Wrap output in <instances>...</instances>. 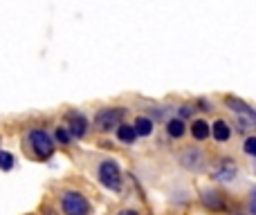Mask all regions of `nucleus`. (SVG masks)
Wrapping results in <instances>:
<instances>
[{
    "label": "nucleus",
    "mask_w": 256,
    "mask_h": 215,
    "mask_svg": "<svg viewBox=\"0 0 256 215\" xmlns=\"http://www.w3.org/2000/svg\"><path fill=\"white\" fill-rule=\"evenodd\" d=\"M132 128H135L137 137H150L155 130V121L150 117H144V114H140V117L132 121Z\"/></svg>",
    "instance_id": "10"
},
{
    "label": "nucleus",
    "mask_w": 256,
    "mask_h": 215,
    "mask_svg": "<svg viewBox=\"0 0 256 215\" xmlns=\"http://www.w3.org/2000/svg\"><path fill=\"white\" fill-rule=\"evenodd\" d=\"M252 121H254V123H256V112H254V117H252Z\"/></svg>",
    "instance_id": "24"
},
{
    "label": "nucleus",
    "mask_w": 256,
    "mask_h": 215,
    "mask_svg": "<svg viewBox=\"0 0 256 215\" xmlns=\"http://www.w3.org/2000/svg\"><path fill=\"white\" fill-rule=\"evenodd\" d=\"M198 110H204V112H207V110H212V103L207 101V99H198Z\"/></svg>",
    "instance_id": "21"
},
{
    "label": "nucleus",
    "mask_w": 256,
    "mask_h": 215,
    "mask_svg": "<svg viewBox=\"0 0 256 215\" xmlns=\"http://www.w3.org/2000/svg\"><path fill=\"white\" fill-rule=\"evenodd\" d=\"M194 106H189V103H184V106H180V108H178V117H180L182 119V121H184V119H191V117H194Z\"/></svg>",
    "instance_id": "18"
},
{
    "label": "nucleus",
    "mask_w": 256,
    "mask_h": 215,
    "mask_svg": "<svg viewBox=\"0 0 256 215\" xmlns=\"http://www.w3.org/2000/svg\"><path fill=\"white\" fill-rule=\"evenodd\" d=\"M66 121H68V130H70V135L74 137V139H84L86 135H88V117H86L84 112H76V110H70V112L66 114Z\"/></svg>",
    "instance_id": "5"
},
{
    "label": "nucleus",
    "mask_w": 256,
    "mask_h": 215,
    "mask_svg": "<svg viewBox=\"0 0 256 215\" xmlns=\"http://www.w3.org/2000/svg\"><path fill=\"white\" fill-rule=\"evenodd\" d=\"M27 141H30L32 150H34V155L40 159V162H45V159H50L54 155V148H56V141L52 139V135L45 130H40V128H36V130H30V135H27Z\"/></svg>",
    "instance_id": "2"
},
{
    "label": "nucleus",
    "mask_w": 256,
    "mask_h": 215,
    "mask_svg": "<svg viewBox=\"0 0 256 215\" xmlns=\"http://www.w3.org/2000/svg\"><path fill=\"white\" fill-rule=\"evenodd\" d=\"M236 173H238V168H236L234 159H232V157H222V159H218V162H214L212 180H216V182H232L236 177Z\"/></svg>",
    "instance_id": "6"
},
{
    "label": "nucleus",
    "mask_w": 256,
    "mask_h": 215,
    "mask_svg": "<svg viewBox=\"0 0 256 215\" xmlns=\"http://www.w3.org/2000/svg\"><path fill=\"white\" fill-rule=\"evenodd\" d=\"M250 119H252V117H245V114H243V117L236 119V128H238V132H248L250 128H254Z\"/></svg>",
    "instance_id": "17"
},
{
    "label": "nucleus",
    "mask_w": 256,
    "mask_h": 215,
    "mask_svg": "<svg viewBox=\"0 0 256 215\" xmlns=\"http://www.w3.org/2000/svg\"><path fill=\"white\" fill-rule=\"evenodd\" d=\"M16 166V159H14L12 153L7 150H0V171H12Z\"/></svg>",
    "instance_id": "15"
},
{
    "label": "nucleus",
    "mask_w": 256,
    "mask_h": 215,
    "mask_svg": "<svg viewBox=\"0 0 256 215\" xmlns=\"http://www.w3.org/2000/svg\"><path fill=\"white\" fill-rule=\"evenodd\" d=\"M212 135H214V139H216L218 144H225V141L232 137L230 123H227L225 119H216V121H214V126H212Z\"/></svg>",
    "instance_id": "11"
},
{
    "label": "nucleus",
    "mask_w": 256,
    "mask_h": 215,
    "mask_svg": "<svg viewBox=\"0 0 256 215\" xmlns=\"http://www.w3.org/2000/svg\"><path fill=\"white\" fill-rule=\"evenodd\" d=\"M61 211L63 215H90V202L81 191H63L61 193Z\"/></svg>",
    "instance_id": "1"
},
{
    "label": "nucleus",
    "mask_w": 256,
    "mask_h": 215,
    "mask_svg": "<svg viewBox=\"0 0 256 215\" xmlns=\"http://www.w3.org/2000/svg\"><path fill=\"white\" fill-rule=\"evenodd\" d=\"M117 139L122 141V144H135L137 141V132H135V128L130 126V123H122L120 128H117Z\"/></svg>",
    "instance_id": "14"
},
{
    "label": "nucleus",
    "mask_w": 256,
    "mask_h": 215,
    "mask_svg": "<svg viewBox=\"0 0 256 215\" xmlns=\"http://www.w3.org/2000/svg\"><path fill=\"white\" fill-rule=\"evenodd\" d=\"M126 117V108H102L97 114H94V128L99 132H112L124 123Z\"/></svg>",
    "instance_id": "3"
},
{
    "label": "nucleus",
    "mask_w": 256,
    "mask_h": 215,
    "mask_svg": "<svg viewBox=\"0 0 256 215\" xmlns=\"http://www.w3.org/2000/svg\"><path fill=\"white\" fill-rule=\"evenodd\" d=\"M45 213H48V215H56V213H54V211H45Z\"/></svg>",
    "instance_id": "23"
},
{
    "label": "nucleus",
    "mask_w": 256,
    "mask_h": 215,
    "mask_svg": "<svg viewBox=\"0 0 256 215\" xmlns=\"http://www.w3.org/2000/svg\"><path fill=\"white\" fill-rule=\"evenodd\" d=\"M120 215H140V213H137V211H132V209H126V211H122Z\"/></svg>",
    "instance_id": "22"
},
{
    "label": "nucleus",
    "mask_w": 256,
    "mask_h": 215,
    "mask_svg": "<svg viewBox=\"0 0 256 215\" xmlns=\"http://www.w3.org/2000/svg\"><path fill=\"white\" fill-rule=\"evenodd\" d=\"M209 135H212V126H209L204 119H196V121L191 123V137H194L196 141H204Z\"/></svg>",
    "instance_id": "12"
},
{
    "label": "nucleus",
    "mask_w": 256,
    "mask_h": 215,
    "mask_svg": "<svg viewBox=\"0 0 256 215\" xmlns=\"http://www.w3.org/2000/svg\"><path fill=\"white\" fill-rule=\"evenodd\" d=\"M225 106L232 110V112H238V114H245V117H254V110L250 108V103L248 101H243L240 97H234V94H227L225 99Z\"/></svg>",
    "instance_id": "8"
},
{
    "label": "nucleus",
    "mask_w": 256,
    "mask_h": 215,
    "mask_svg": "<svg viewBox=\"0 0 256 215\" xmlns=\"http://www.w3.org/2000/svg\"><path fill=\"white\" fill-rule=\"evenodd\" d=\"M184 132H186V126H184V121H182L180 117L168 119V121H166V135L168 137H173V139H180V137H184Z\"/></svg>",
    "instance_id": "13"
},
{
    "label": "nucleus",
    "mask_w": 256,
    "mask_h": 215,
    "mask_svg": "<svg viewBox=\"0 0 256 215\" xmlns=\"http://www.w3.org/2000/svg\"><path fill=\"white\" fill-rule=\"evenodd\" d=\"M243 150L248 155H252V157H256V137H248V139H245Z\"/></svg>",
    "instance_id": "19"
},
{
    "label": "nucleus",
    "mask_w": 256,
    "mask_h": 215,
    "mask_svg": "<svg viewBox=\"0 0 256 215\" xmlns=\"http://www.w3.org/2000/svg\"><path fill=\"white\" fill-rule=\"evenodd\" d=\"M97 177L108 191H120L122 189V168L115 159H104L97 168Z\"/></svg>",
    "instance_id": "4"
},
{
    "label": "nucleus",
    "mask_w": 256,
    "mask_h": 215,
    "mask_svg": "<svg viewBox=\"0 0 256 215\" xmlns=\"http://www.w3.org/2000/svg\"><path fill=\"white\" fill-rule=\"evenodd\" d=\"M54 137H56V141H58V144H63V146H70V141H72V135H70V130H68L66 126L56 128Z\"/></svg>",
    "instance_id": "16"
},
{
    "label": "nucleus",
    "mask_w": 256,
    "mask_h": 215,
    "mask_svg": "<svg viewBox=\"0 0 256 215\" xmlns=\"http://www.w3.org/2000/svg\"><path fill=\"white\" fill-rule=\"evenodd\" d=\"M202 162H204L202 153L196 148H186V150H182V155H180V164L184 168H189V171H198V168L202 166Z\"/></svg>",
    "instance_id": "7"
},
{
    "label": "nucleus",
    "mask_w": 256,
    "mask_h": 215,
    "mask_svg": "<svg viewBox=\"0 0 256 215\" xmlns=\"http://www.w3.org/2000/svg\"><path fill=\"white\" fill-rule=\"evenodd\" d=\"M202 204L207 209H212V211H222V209L227 207L225 195L216 193V191H207V193H202Z\"/></svg>",
    "instance_id": "9"
},
{
    "label": "nucleus",
    "mask_w": 256,
    "mask_h": 215,
    "mask_svg": "<svg viewBox=\"0 0 256 215\" xmlns=\"http://www.w3.org/2000/svg\"><path fill=\"white\" fill-rule=\"evenodd\" d=\"M250 215H256V189L250 195Z\"/></svg>",
    "instance_id": "20"
}]
</instances>
